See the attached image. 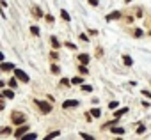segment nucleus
Listing matches in <instances>:
<instances>
[{"instance_id": "obj_15", "label": "nucleus", "mask_w": 151, "mask_h": 140, "mask_svg": "<svg viewBox=\"0 0 151 140\" xmlns=\"http://www.w3.org/2000/svg\"><path fill=\"white\" fill-rule=\"evenodd\" d=\"M34 138H37V135H36V133H29V135H23V140H34Z\"/></svg>"}, {"instance_id": "obj_31", "label": "nucleus", "mask_w": 151, "mask_h": 140, "mask_svg": "<svg viewBox=\"0 0 151 140\" xmlns=\"http://www.w3.org/2000/svg\"><path fill=\"white\" fill-rule=\"evenodd\" d=\"M89 4H91V6H98V4H100V0H89Z\"/></svg>"}, {"instance_id": "obj_9", "label": "nucleus", "mask_w": 151, "mask_h": 140, "mask_svg": "<svg viewBox=\"0 0 151 140\" xmlns=\"http://www.w3.org/2000/svg\"><path fill=\"white\" fill-rule=\"evenodd\" d=\"M71 84H73V85H82V84H84V78H82V76H75V78L71 80Z\"/></svg>"}, {"instance_id": "obj_3", "label": "nucleus", "mask_w": 151, "mask_h": 140, "mask_svg": "<svg viewBox=\"0 0 151 140\" xmlns=\"http://www.w3.org/2000/svg\"><path fill=\"white\" fill-rule=\"evenodd\" d=\"M13 122H16V124H22V122H25V115L22 114V112H13Z\"/></svg>"}, {"instance_id": "obj_16", "label": "nucleus", "mask_w": 151, "mask_h": 140, "mask_svg": "<svg viewBox=\"0 0 151 140\" xmlns=\"http://www.w3.org/2000/svg\"><path fill=\"white\" fill-rule=\"evenodd\" d=\"M11 133H13V129H11V128H4L2 131H0V135H4V136H7V135H11Z\"/></svg>"}, {"instance_id": "obj_14", "label": "nucleus", "mask_w": 151, "mask_h": 140, "mask_svg": "<svg viewBox=\"0 0 151 140\" xmlns=\"http://www.w3.org/2000/svg\"><path fill=\"white\" fill-rule=\"evenodd\" d=\"M91 115H93V117H100V115H101V110H100V108H93V110H91Z\"/></svg>"}, {"instance_id": "obj_37", "label": "nucleus", "mask_w": 151, "mask_h": 140, "mask_svg": "<svg viewBox=\"0 0 151 140\" xmlns=\"http://www.w3.org/2000/svg\"><path fill=\"white\" fill-rule=\"evenodd\" d=\"M130 2H132V0H126V4H130Z\"/></svg>"}, {"instance_id": "obj_24", "label": "nucleus", "mask_w": 151, "mask_h": 140, "mask_svg": "<svg viewBox=\"0 0 151 140\" xmlns=\"http://www.w3.org/2000/svg\"><path fill=\"white\" fill-rule=\"evenodd\" d=\"M78 69H80V73H82V75H87V73H89V71H87V67H86V64H82Z\"/></svg>"}, {"instance_id": "obj_30", "label": "nucleus", "mask_w": 151, "mask_h": 140, "mask_svg": "<svg viewBox=\"0 0 151 140\" xmlns=\"http://www.w3.org/2000/svg\"><path fill=\"white\" fill-rule=\"evenodd\" d=\"M9 87H16V78H11L9 80Z\"/></svg>"}, {"instance_id": "obj_11", "label": "nucleus", "mask_w": 151, "mask_h": 140, "mask_svg": "<svg viewBox=\"0 0 151 140\" xmlns=\"http://www.w3.org/2000/svg\"><path fill=\"white\" fill-rule=\"evenodd\" d=\"M112 133H114V135H117V136H121V135H124V129H123V128H116V126H114V128H112Z\"/></svg>"}, {"instance_id": "obj_36", "label": "nucleus", "mask_w": 151, "mask_h": 140, "mask_svg": "<svg viewBox=\"0 0 151 140\" xmlns=\"http://www.w3.org/2000/svg\"><path fill=\"white\" fill-rule=\"evenodd\" d=\"M0 60H4V53H0Z\"/></svg>"}, {"instance_id": "obj_4", "label": "nucleus", "mask_w": 151, "mask_h": 140, "mask_svg": "<svg viewBox=\"0 0 151 140\" xmlns=\"http://www.w3.org/2000/svg\"><path fill=\"white\" fill-rule=\"evenodd\" d=\"M78 105H80V103H78L77 99H66V101L62 103L64 108H75V106H78Z\"/></svg>"}, {"instance_id": "obj_29", "label": "nucleus", "mask_w": 151, "mask_h": 140, "mask_svg": "<svg viewBox=\"0 0 151 140\" xmlns=\"http://www.w3.org/2000/svg\"><path fill=\"white\" fill-rule=\"evenodd\" d=\"M66 48H69V50H77V46H75L73 43H66Z\"/></svg>"}, {"instance_id": "obj_34", "label": "nucleus", "mask_w": 151, "mask_h": 140, "mask_svg": "<svg viewBox=\"0 0 151 140\" xmlns=\"http://www.w3.org/2000/svg\"><path fill=\"white\" fill-rule=\"evenodd\" d=\"M60 84H62V85H69V82H68L66 78H62V80H60Z\"/></svg>"}, {"instance_id": "obj_27", "label": "nucleus", "mask_w": 151, "mask_h": 140, "mask_svg": "<svg viewBox=\"0 0 151 140\" xmlns=\"http://www.w3.org/2000/svg\"><path fill=\"white\" fill-rule=\"evenodd\" d=\"M80 136H82V138H86V140H93V136H91V135H87V133H80Z\"/></svg>"}, {"instance_id": "obj_5", "label": "nucleus", "mask_w": 151, "mask_h": 140, "mask_svg": "<svg viewBox=\"0 0 151 140\" xmlns=\"http://www.w3.org/2000/svg\"><path fill=\"white\" fill-rule=\"evenodd\" d=\"M121 18V13L119 11H114V13H110V14H107V21H114V20H119Z\"/></svg>"}, {"instance_id": "obj_7", "label": "nucleus", "mask_w": 151, "mask_h": 140, "mask_svg": "<svg viewBox=\"0 0 151 140\" xmlns=\"http://www.w3.org/2000/svg\"><path fill=\"white\" fill-rule=\"evenodd\" d=\"M89 60H91V57H89L87 53H80V55H78V62H80V64H86V66H87Z\"/></svg>"}, {"instance_id": "obj_6", "label": "nucleus", "mask_w": 151, "mask_h": 140, "mask_svg": "<svg viewBox=\"0 0 151 140\" xmlns=\"http://www.w3.org/2000/svg\"><path fill=\"white\" fill-rule=\"evenodd\" d=\"M27 131H29V126H22V128H18V131L14 133V136H16V138H23V135H25Z\"/></svg>"}, {"instance_id": "obj_26", "label": "nucleus", "mask_w": 151, "mask_h": 140, "mask_svg": "<svg viewBox=\"0 0 151 140\" xmlns=\"http://www.w3.org/2000/svg\"><path fill=\"white\" fill-rule=\"evenodd\" d=\"M82 91H84V92H91L93 87H91V85H82Z\"/></svg>"}, {"instance_id": "obj_18", "label": "nucleus", "mask_w": 151, "mask_h": 140, "mask_svg": "<svg viewBox=\"0 0 151 140\" xmlns=\"http://www.w3.org/2000/svg\"><path fill=\"white\" fill-rule=\"evenodd\" d=\"M60 135V131H52L50 135H46V140H50V138H55V136H59Z\"/></svg>"}, {"instance_id": "obj_32", "label": "nucleus", "mask_w": 151, "mask_h": 140, "mask_svg": "<svg viewBox=\"0 0 151 140\" xmlns=\"http://www.w3.org/2000/svg\"><path fill=\"white\" fill-rule=\"evenodd\" d=\"M46 21H50V23H52V21H53V16H52V14H46Z\"/></svg>"}, {"instance_id": "obj_22", "label": "nucleus", "mask_w": 151, "mask_h": 140, "mask_svg": "<svg viewBox=\"0 0 151 140\" xmlns=\"http://www.w3.org/2000/svg\"><path fill=\"white\" fill-rule=\"evenodd\" d=\"M50 41H52V46H53V48H59V46H60V44H59V41H57V37H52Z\"/></svg>"}, {"instance_id": "obj_12", "label": "nucleus", "mask_w": 151, "mask_h": 140, "mask_svg": "<svg viewBox=\"0 0 151 140\" xmlns=\"http://www.w3.org/2000/svg\"><path fill=\"white\" fill-rule=\"evenodd\" d=\"M123 62H124L126 66H132V64H133V60H132V57H128V55H123Z\"/></svg>"}, {"instance_id": "obj_19", "label": "nucleus", "mask_w": 151, "mask_h": 140, "mask_svg": "<svg viewBox=\"0 0 151 140\" xmlns=\"http://www.w3.org/2000/svg\"><path fill=\"white\" fill-rule=\"evenodd\" d=\"M117 106H119V103H117V101H110V103H109V108H110V110H116Z\"/></svg>"}, {"instance_id": "obj_17", "label": "nucleus", "mask_w": 151, "mask_h": 140, "mask_svg": "<svg viewBox=\"0 0 151 140\" xmlns=\"http://www.w3.org/2000/svg\"><path fill=\"white\" fill-rule=\"evenodd\" d=\"M60 16H62V20H64V21H69V20H71V18H69V14H68V13H66L64 9L60 11Z\"/></svg>"}, {"instance_id": "obj_1", "label": "nucleus", "mask_w": 151, "mask_h": 140, "mask_svg": "<svg viewBox=\"0 0 151 140\" xmlns=\"http://www.w3.org/2000/svg\"><path fill=\"white\" fill-rule=\"evenodd\" d=\"M36 105H37V108H39L43 114H50V112H52V105H50L48 101H36Z\"/></svg>"}, {"instance_id": "obj_35", "label": "nucleus", "mask_w": 151, "mask_h": 140, "mask_svg": "<svg viewBox=\"0 0 151 140\" xmlns=\"http://www.w3.org/2000/svg\"><path fill=\"white\" fill-rule=\"evenodd\" d=\"M4 106H6V103H4V101H0V110H4Z\"/></svg>"}, {"instance_id": "obj_28", "label": "nucleus", "mask_w": 151, "mask_h": 140, "mask_svg": "<svg viewBox=\"0 0 151 140\" xmlns=\"http://www.w3.org/2000/svg\"><path fill=\"white\" fill-rule=\"evenodd\" d=\"M52 71H53V73H59L60 69H59V66H57V64H52Z\"/></svg>"}, {"instance_id": "obj_2", "label": "nucleus", "mask_w": 151, "mask_h": 140, "mask_svg": "<svg viewBox=\"0 0 151 140\" xmlns=\"http://www.w3.org/2000/svg\"><path fill=\"white\" fill-rule=\"evenodd\" d=\"M14 76L20 80V82H23V84H27L30 78H29V75L25 73V71H22V69H14Z\"/></svg>"}, {"instance_id": "obj_23", "label": "nucleus", "mask_w": 151, "mask_h": 140, "mask_svg": "<svg viewBox=\"0 0 151 140\" xmlns=\"http://www.w3.org/2000/svg\"><path fill=\"white\" fill-rule=\"evenodd\" d=\"M146 133V126H139L137 128V135H144Z\"/></svg>"}, {"instance_id": "obj_21", "label": "nucleus", "mask_w": 151, "mask_h": 140, "mask_svg": "<svg viewBox=\"0 0 151 140\" xmlns=\"http://www.w3.org/2000/svg\"><path fill=\"white\" fill-rule=\"evenodd\" d=\"M30 32H32L34 36H39V29H37L36 25H32V27H30Z\"/></svg>"}, {"instance_id": "obj_20", "label": "nucleus", "mask_w": 151, "mask_h": 140, "mask_svg": "<svg viewBox=\"0 0 151 140\" xmlns=\"http://www.w3.org/2000/svg\"><path fill=\"white\" fill-rule=\"evenodd\" d=\"M32 13H34L36 16H43V11H41L39 7H34V9H32Z\"/></svg>"}, {"instance_id": "obj_13", "label": "nucleus", "mask_w": 151, "mask_h": 140, "mask_svg": "<svg viewBox=\"0 0 151 140\" xmlns=\"http://www.w3.org/2000/svg\"><path fill=\"white\" fill-rule=\"evenodd\" d=\"M4 98H9V99H13L14 98V92L13 91H4V94H2Z\"/></svg>"}, {"instance_id": "obj_25", "label": "nucleus", "mask_w": 151, "mask_h": 140, "mask_svg": "<svg viewBox=\"0 0 151 140\" xmlns=\"http://www.w3.org/2000/svg\"><path fill=\"white\" fill-rule=\"evenodd\" d=\"M133 36H135V37H142L144 34H142V30H140V29H137V30L133 32Z\"/></svg>"}, {"instance_id": "obj_10", "label": "nucleus", "mask_w": 151, "mask_h": 140, "mask_svg": "<svg viewBox=\"0 0 151 140\" xmlns=\"http://www.w3.org/2000/svg\"><path fill=\"white\" fill-rule=\"evenodd\" d=\"M126 112H128V108H121V110H116V114H114V117H117V119H119V117H123V115H124Z\"/></svg>"}, {"instance_id": "obj_33", "label": "nucleus", "mask_w": 151, "mask_h": 140, "mask_svg": "<svg viewBox=\"0 0 151 140\" xmlns=\"http://www.w3.org/2000/svg\"><path fill=\"white\" fill-rule=\"evenodd\" d=\"M142 94H144L146 98H151V92H149V91H142Z\"/></svg>"}, {"instance_id": "obj_8", "label": "nucleus", "mask_w": 151, "mask_h": 140, "mask_svg": "<svg viewBox=\"0 0 151 140\" xmlns=\"http://www.w3.org/2000/svg\"><path fill=\"white\" fill-rule=\"evenodd\" d=\"M0 69H2V71H11V69H14V64L13 62H2Z\"/></svg>"}]
</instances>
